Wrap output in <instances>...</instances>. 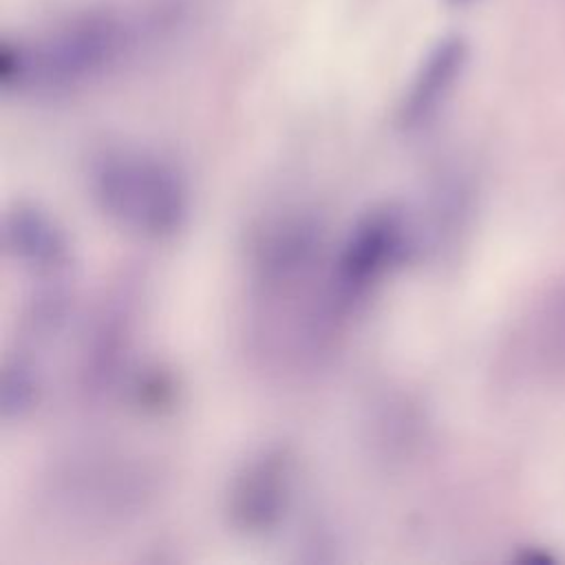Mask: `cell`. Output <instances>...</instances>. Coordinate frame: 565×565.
Segmentation results:
<instances>
[{"mask_svg":"<svg viewBox=\"0 0 565 565\" xmlns=\"http://www.w3.org/2000/svg\"><path fill=\"white\" fill-rule=\"evenodd\" d=\"M452 4H463V2H470V0H450Z\"/></svg>","mask_w":565,"mask_h":565,"instance_id":"9","label":"cell"},{"mask_svg":"<svg viewBox=\"0 0 565 565\" xmlns=\"http://www.w3.org/2000/svg\"><path fill=\"white\" fill-rule=\"evenodd\" d=\"M294 488V457L285 446H269L249 457L234 475L225 510L230 523L245 534L274 530L289 503Z\"/></svg>","mask_w":565,"mask_h":565,"instance_id":"4","label":"cell"},{"mask_svg":"<svg viewBox=\"0 0 565 565\" xmlns=\"http://www.w3.org/2000/svg\"><path fill=\"white\" fill-rule=\"evenodd\" d=\"M42 380L35 364L18 353L4 360L0 373V415L2 419H22L40 399Z\"/></svg>","mask_w":565,"mask_h":565,"instance_id":"8","label":"cell"},{"mask_svg":"<svg viewBox=\"0 0 565 565\" xmlns=\"http://www.w3.org/2000/svg\"><path fill=\"white\" fill-rule=\"evenodd\" d=\"M128 20L113 9L71 15L35 42H2L0 84L15 90L75 88L115 64L130 44Z\"/></svg>","mask_w":565,"mask_h":565,"instance_id":"1","label":"cell"},{"mask_svg":"<svg viewBox=\"0 0 565 565\" xmlns=\"http://www.w3.org/2000/svg\"><path fill=\"white\" fill-rule=\"evenodd\" d=\"M417 236L402 205L382 203L364 212L347 234L329 280L338 313L353 309L369 291L415 249Z\"/></svg>","mask_w":565,"mask_h":565,"instance_id":"3","label":"cell"},{"mask_svg":"<svg viewBox=\"0 0 565 565\" xmlns=\"http://www.w3.org/2000/svg\"><path fill=\"white\" fill-rule=\"evenodd\" d=\"M468 49L459 35H448L428 51L399 99L397 124L402 130L413 132L435 119L461 77Z\"/></svg>","mask_w":565,"mask_h":565,"instance_id":"7","label":"cell"},{"mask_svg":"<svg viewBox=\"0 0 565 565\" xmlns=\"http://www.w3.org/2000/svg\"><path fill=\"white\" fill-rule=\"evenodd\" d=\"M2 243L13 260L38 276L60 278L71 260L66 232L35 203L18 201L4 212Z\"/></svg>","mask_w":565,"mask_h":565,"instance_id":"6","label":"cell"},{"mask_svg":"<svg viewBox=\"0 0 565 565\" xmlns=\"http://www.w3.org/2000/svg\"><path fill=\"white\" fill-rule=\"evenodd\" d=\"M90 199L113 223L146 238H166L183 227L190 192L183 174L141 148H106L88 168Z\"/></svg>","mask_w":565,"mask_h":565,"instance_id":"2","label":"cell"},{"mask_svg":"<svg viewBox=\"0 0 565 565\" xmlns=\"http://www.w3.org/2000/svg\"><path fill=\"white\" fill-rule=\"evenodd\" d=\"M322 249V225L309 212H285L269 218L254 236L252 267L267 289L294 285L307 276Z\"/></svg>","mask_w":565,"mask_h":565,"instance_id":"5","label":"cell"}]
</instances>
